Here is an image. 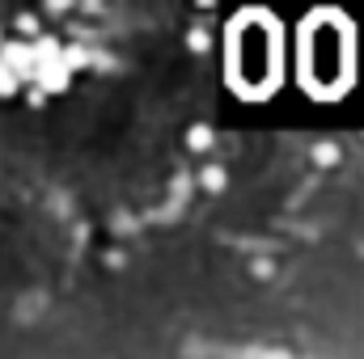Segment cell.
Returning <instances> with one entry per match:
<instances>
[{"label":"cell","instance_id":"obj_1","mask_svg":"<svg viewBox=\"0 0 364 359\" xmlns=\"http://www.w3.org/2000/svg\"><path fill=\"white\" fill-rule=\"evenodd\" d=\"M301 77L309 93L335 97L356 77V30L343 21V13L326 9L314 13L301 30Z\"/></svg>","mask_w":364,"mask_h":359},{"label":"cell","instance_id":"obj_2","mask_svg":"<svg viewBox=\"0 0 364 359\" xmlns=\"http://www.w3.org/2000/svg\"><path fill=\"white\" fill-rule=\"evenodd\" d=\"M229 77L242 93L279 85V30L267 13H242L229 30Z\"/></svg>","mask_w":364,"mask_h":359},{"label":"cell","instance_id":"obj_3","mask_svg":"<svg viewBox=\"0 0 364 359\" xmlns=\"http://www.w3.org/2000/svg\"><path fill=\"white\" fill-rule=\"evenodd\" d=\"M13 89H17V77H13V72L0 64V93H13Z\"/></svg>","mask_w":364,"mask_h":359}]
</instances>
